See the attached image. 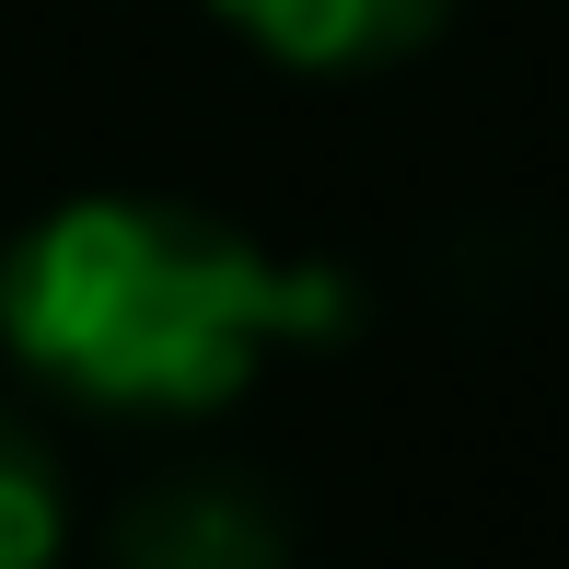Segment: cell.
<instances>
[{"label": "cell", "mask_w": 569, "mask_h": 569, "mask_svg": "<svg viewBox=\"0 0 569 569\" xmlns=\"http://www.w3.org/2000/svg\"><path fill=\"white\" fill-rule=\"evenodd\" d=\"M338 326L349 279L326 256H279L187 198H59L0 256L12 360L82 407H140V419L232 407L268 360L326 349Z\"/></svg>", "instance_id": "obj_1"}, {"label": "cell", "mask_w": 569, "mask_h": 569, "mask_svg": "<svg viewBox=\"0 0 569 569\" xmlns=\"http://www.w3.org/2000/svg\"><path fill=\"white\" fill-rule=\"evenodd\" d=\"M117 569H291V523L244 477H163L117 523Z\"/></svg>", "instance_id": "obj_2"}, {"label": "cell", "mask_w": 569, "mask_h": 569, "mask_svg": "<svg viewBox=\"0 0 569 569\" xmlns=\"http://www.w3.org/2000/svg\"><path fill=\"white\" fill-rule=\"evenodd\" d=\"M256 59H291V70H360V59H396L442 23V0H210Z\"/></svg>", "instance_id": "obj_3"}, {"label": "cell", "mask_w": 569, "mask_h": 569, "mask_svg": "<svg viewBox=\"0 0 569 569\" xmlns=\"http://www.w3.org/2000/svg\"><path fill=\"white\" fill-rule=\"evenodd\" d=\"M70 547V500H59V465H47L36 430L0 419V569H59Z\"/></svg>", "instance_id": "obj_4"}]
</instances>
